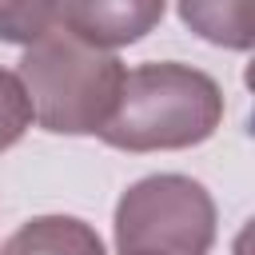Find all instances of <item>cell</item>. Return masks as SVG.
<instances>
[{"mask_svg":"<svg viewBox=\"0 0 255 255\" xmlns=\"http://www.w3.org/2000/svg\"><path fill=\"white\" fill-rule=\"evenodd\" d=\"M0 255H108V251L92 223L76 215H36L4 239Z\"/></svg>","mask_w":255,"mask_h":255,"instance_id":"5","label":"cell"},{"mask_svg":"<svg viewBox=\"0 0 255 255\" xmlns=\"http://www.w3.org/2000/svg\"><path fill=\"white\" fill-rule=\"evenodd\" d=\"M167 0H56V24L96 48H124L143 40L163 20Z\"/></svg>","mask_w":255,"mask_h":255,"instance_id":"4","label":"cell"},{"mask_svg":"<svg viewBox=\"0 0 255 255\" xmlns=\"http://www.w3.org/2000/svg\"><path fill=\"white\" fill-rule=\"evenodd\" d=\"M32 128V104L16 72L0 68V151L16 147L24 131Z\"/></svg>","mask_w":255,"mask_h":255,"instance_id":"8","label":"cell"},{"mask_svg":"<svg viewBox=\"0 0 255 255\" xmlns=\"http://www.w3.org/2000/svg\"><path fill=\"white\" fill-rule=\"evenodd\" d=\"M179 20L207 44L247 52L251 32V0H179Z\"/></svg>","mask_w":255,"mask_h":255,"instance_id":"6","label":"cell"},{"mask_svg":"<svg viewBox=\"0 0 255 255\" xmlns=\"http://www.w3.org/2000/svg\"><path fill=\"white\" fill-rule=\"evenodd\" d=\"M211 243L215 199L191 175H143L116 203L120 255H207Z\"/></svg>","mask_w":255,"mask_h":255,"instance_id":"3","label":"cell"},{"mask_svg":"<svg viewBox=\"0 0 255 255\" xmlns=\"http://www.w3.org/2000/svg\"><path fill=\"white\" fill-rule=\"evenodd\" d=\"M219 124V84L191 64L159 60L124 72L116 112L96 135L120 151H179L211 139Z\"/></svg>","mask_w":255,"mask_h":255,"instance_id":"1","label":"cell"},{"mask_svg":"<svg viewBox=\"0 0 255 255\" xmlns=\"http://www.w3.org/2000/svg\"><path fill=\"white\" fill-rule=\"evenodd\" d=\"M56 24V0H0V40L32 44Z\"/></svg>","mask_w":255,"mask_h":255,"instance_id":"7","label":"cell"},{"mask_svg":"<svg viewBox=\"0 0 255 255\" xmlns=\"http://www.w3.org/2000/svg\"><path fill=\"white\" fill-rule=\"evenodd\" d=\"M124 64L108 48L80 40L52 24L24 48L20 84L32 104V120L52 135H96L116 112L124 88Z\"/></svg>","mask_w":255,"mask_h":255,"instance_id":"2","label":"cell"}]
</instances>
